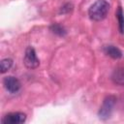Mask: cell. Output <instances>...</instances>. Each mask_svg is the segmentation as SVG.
I'll use <instances>...</instances> for the list:
<instances>
[{
  "instance_id": "5",
  "label": "cell",
  "mask_w": 124,
  "mask_h": 124,
  "mask_svg": "<svg viewBox=\"0 0 124 124\" xmlns=\"http://www.w3.org/2000/svg\"><path fill=\"white\" fill-rule=\"evenodd\" d=\"M3 84H4L5 88L10 93H16L20 89V87H21V84H20L19 80L16 78L12 77V76H9V77L4 78Z\"/></svg>"
},
{
  "instance_id": "4",
  "label": "cell",
  "mask_w": 124,
  "mask_h": 124,
  "mask_svg": "<svg viewBox=\"0 0 124 124\" xmlns=\"http://www.w3.org/2000/svg\"><path fill=\"white\" fill-rule=\"evenodd\" d=\"M26 120V115L22 112H11L2 118L3 124H21Z\"/></svg>"
},
{
  "instance_id": "9",
  "label": "cell",
  "mask_w": 124,
  "mask_h": 124,
  "mask_svg": "<svg viewBox=\"0 0 124 124\" xmlns=\"http://www.w3.org/2000/svg\"><path fill=\"white\" fill-rule=\"evenodd\" d=\"M13 66V60L10 58H5L0 62V70L1 73L4 74L7 71H9L11 69V67Z\"/></svg>"
},
{
  "instance_id": "11",
  "label": "cell",
  "mask_w": 124,
  "mask_h": 124,
  "mask_svg": "<svg viewBox=\"0 0 124 124\" xmlns=\"http://www.w3.org/2000/svg\"><path fill=\"white\" fill-rule=\"evenodd\" d=\"M72 10H73V5H72L71 3H66V4H64V5L61 7L60 13H62V14H68V13H70Z\"/></svg>"
},
{
  "instance_id": "2",
  "label": "cell",
  "mask_w": 124,
  "mask_h": 124,
  "mask_svg": "<svg viewBox=\"0 0 124 124\" xmlns=\"http://www.w3.org/2000/svg\"><path fill=\"white\" fill-rule=\"evenodd\" d=\"M115 102H116V98L114 96H108L105 98L104 102H103V105L101 106L100 109H99V112H98V115H99V118L102 119V120H107L110 117L111 115V112L113 110V107L115 105Z\"/></svg>"
},
{
  "instance_id": "3",
  "label": "cell",
  "mask_w": 124,
  "mask_h": 124,
  "mask_svg": "<svg viewBox=\"0 0 124 124\" xmlns=\"http://www.w3.org/2000/svg\"><path fill=\"white\" fill-rule=\"evenodd\" d=\"M23 63L28 69H35L39 66L40 61L37 57L35 49L32 46H28L25 49L24 57H23Z\"/></svg>"
},
{
  "instance_id": "7",
  "label": "cell",
  "mask_w": 124,
  "mask_h": 124,
  "mask_svg": "<svg viewBox=\"0 0 124 124\" xmlns=\"http://www.w3.org/2000/svg\"><path fill=\"white\" fill-rule=\"evenodd\" d=\"M104 51L107 55H108L109 57L113 58V59H119L122 57V52L121 50L114 46H104Z\"/></svg>"
},
{
  "instance_id": "8",
  "label": "cell",
  "mask_w": 124,
  "mask_h": 124,
  "mask_svg": "<svg viewBox=\"0 0 124 124\" xmlns=\"http://www.w3.org/2000/svg\"><path fill=\"white\" fill-rule=\"evenodd\" d=\"M116 17L118 20V28L121 34H124V14L123 11L121 9V7L118 8V10L116 11Z\"/></svg>"
},
{
  "instance_id": "6",
  "label": "cell",
  "mask_w": 124,
  "mask_h": 124,
  "mask_svg": "<svg viewBox=\"0 0 124 124\" xmlns=\"http://www.w3.org/2000/svg\"><path fill=\"white\" fill-rule=\"evenodd\" d=\"M111 79L115 84L124 85V66L118 67L113 71L111 75Z\"/></svg>"
},
{
  "instance_id": "1",
  "label": "cell",
  "mask_w": 124,
  "mask_h": 124,
  "mask_svg": "<svg viewBox=\"0 0 124 124\" xmlns=\"http://www.w3.org/2000/svg\"><path fill=\"white\" fill-rule=\"evenodd\" d=\"M108 11H109L108 2H107L106 0H97L90 6L88 10V16L92 20L100 21L107 16Z\"/></svg>"
},
{
  "instance_id": "10",
  "label": "cell",
  "mask_w": 124,
  "mask_h": 124,
  "mask_svg": "<svg viewBox=\"0 0 124 124\" xmlns=\"http://www.w3.org/2000/svg\"><path fill=\"white\" fill-rule=\"evenodd\" d=\"M50 30H51L52 33H54V34H56L58 36H65L66 33H67L66 30H65V28L63 26H61L60 24H57V23L52 24L50 26Z\"/></svg>"
}]
</instances>
